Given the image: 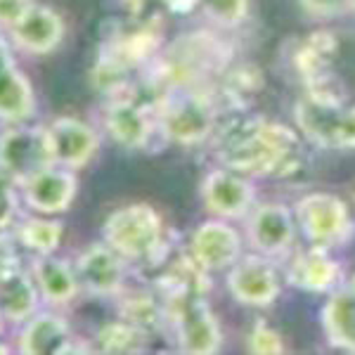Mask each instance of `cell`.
<instances>
[{
	"label": "cell",
	"instance_id": "1",
	"mask_svg": "<svg viewBox=\"0 0 355 355\" xmlns=\"http://www.w3.org/2000/svg\"><path fill=\"white\" fill-rule=\"evenodd\" d=\"M299 135L289 125L254 116L218 133V162L244 175H279L294 171Z\"/></svg>",
	"mask_w": 355,
	"mask_h": 355
},
{
	"label": "cell",
	"instance_id": "2",
	"mask_svg": "<svg viewBox=\"0 0 355 355\" xmlns=\"http://www.w3.org/2000/svg\"><path fill=\"white\" fill-rule=\"evenodd\" d=\"M162 137L180 147H197L218 130V100L204 83L168 85L154 100Z\"/></svg>",
	"mask_w": 355,
	"mask_h": 355
},
{
	"label": "cell",
	"instance_id": "3",
	"mask_svg": "<svg viewBox=\"0 0 355 355\" xmlns=\"http://www.w3.org/2000/svg\"><path fill=\"white\" fill-rule=\"evenodd\" d=\"M102 239L128 263L157 266L166 259V225L152 204L135 202L112 211L102 225Z\"/></svg>",
	"mask_w": 355,
	"mask_h": 355
},
{
	"label": "cell",
	"instance_id": "4",
	"mask_svg": "<svg viewBox=\"0 0 355 355\" xmlns=\"http://www.w3.org/2000/svg\"><path fill=\"white\" fill-rule=\"evenodd\" d=\"M166 324L173 331L180 353L211 355L223 346V327L218 315L204 294H180L164 299Z\"/></svg>",
	"mask_w": 355,
	"mask_h": 355
},
{
	"label": "cell",
	"instance_id": "5",
	"mask_svg": "<svg viewBox=\"0 0 355 355\" xmlns=\"http://www.w3.org/2000/svg\"><path fill=\"white\" fill-rule=\"evenodd\" d=\"M294 121L320 150H355V105L303 95L294 105Z\"/></svg>",
	"mask_w": 355,
	"mask_h": 355
},
{
	"label": "cell",
	"instance_id": "6",
	"mask_svg": "<svg viewBox=\"0 0 355 355\" xmlns=\"http://www.w3.org/2000/svg\"><path fill=\"white\" fill-rule=\"evenodd\" d=\"M230 62V53L211 33H190L178 41L162 60V78L168 85H197L209 73L223 71Z\"/></svg>",
	"mask_w": 355,
	"mask_h": 355
},
{
	"label": "cell",
	"instance_id": "7",
	"mask_svg": "<svg viewBox=\"0 0 355 355\" xmlns=\"http://www.w3.org/2000/svg\"><path fill=\"white\" fill-rule=\"evenodd\" d=\"M294 216L303 237L324 249L343 244L355 227L351 206L331 192L303 194L294 206Z\"/></svg>",
	"mask_w": 355,
	"mask_h": 355
},
{
	"label": "cell",
	"instance_id": "8",
	"mask_svg": "<svg viewBox=\"0 0 355 355\" xmlns=\"http://www.w3.org/2000/svg\"><path fill=\"white\" fill-rule=\"evenodd\" d=\"M53 164L48 140V125L12 123L0 133V171H5L17 185Z\"/></svg>",
	"mask_w": 355,
	"mask_h": 355
},
{
	"label": "cell",
	"instance_id": "9",
	"mask_svg": "<svg viewBox=\"0 0 355 355\" xmlns=\"http://www.w3.org/2000/svg\"><path fill=\"white\" fill-rule=\"evenodd\" d=\"M227 291L237 303L249 308H268L277 301L282 291V277L270 256L242 254L234 266L227 270Z\"/></svg>",
	"mask_w": 355,
	"mask_h": 355
},
{
	"label": "cell",
	"instance_id": "10",
	"mask_svg": "<svg viewBox=\"0 0 355 355\" xmlns=\"http://www.w3.org/2000/svg\"><path fill=\"white\" fill-rule=\"evenodd\" d=\"M105 128L116 145L125 150H147L157 135H162L157 123L154 105L135 100L133 95L116 93L105 107Z\"/></svg>",
	"mask_w": 355,
	"mask_h": 355
},
{
	"label": "cell",
	"instance_id": "11",
	"mask_svg": "<svg viewBox=\"0 0 355 355\" xmlns=\"http://www.w3.org/2000/svg\"><path fill=\"white\" fill-rule=\"evenodd\" d=\"M199 197L211 216L225 220H239L256 206V187L249 175L232 168H214L204 175Z\"/></svg>",
	"mask_w": 355,
	"mask_h": 355
},
{
	"label": "cell",
	"instance_id": "12",
	"mask_svg": "<svg viewBox=\"0 0 355 355\" xmlns=\"http://www.w3.org/2000/svg\"><path fill=\"white\" fill-rule=\"evenodd\" d=\"M296 216L289 206L266 202L251 209L246 216V242L251 251L270 259L289 254L296 239Z\"/></svg>",
	"mask_w": 355,
	"mask_h": 355
},
{
	"label": "cell",
	"instance_id": "13",
	"mask_svg": "<svg viewBox=\"0 0 355 355\" xmlns=\"http://www.w3.org/2000/svg\"><path fill=\"white\" fill-rule=\"evenodd\" d=\"M76 272L81 279V287L100 299H119L125 291V275H128V261L119 251H114L102 239L78 254Z\"/></svg>",
	"mask_w": 355,
	"mask_h": 355
},
{
	"label": "cell",
	"instance_id": "14",
	"mask_svg": "<svg viewBox=\"0 0 355 355\" xmlns=\"http://www.w3.org/2000/svg\"><path fill=\"white\" fill-rule=\"evenodd\" d=\"M244 239L225 218L206 220L194 227L190 237V256L206 272H223L242 259Z\"/></svg>",
	"mask_w": 355,
	"mask_h": 355
},
{
	"label": "cell",
	"instance_id": "15",
	"mask_svg": "<svg viewBox=\"0 0 355 355\" xmlns=\"http://www.w3.org/2000/svg\"><path fill=\"white\" fill-rule=\"evenodd\" d=\"M19 190L21 199L31 211L41 216H57L71 209L78 194V178L76 171L50 164L33 173L26 182H21Z\"/></svg>",
	"mask_w": 355,
	"mask_h": 355
},
{
	"label": "cell",
	"instance_id": "16",
	"mask_svg": "<svg viewBox=\"0 0 355 355\" xmlns=\"http://www.w3.org/2000/svg\"><path fill=\"white\" fill-rule=\"evenodd\" d=\"M48 140L53 164L71 171L85 168L100 150V133L76 116H57L48 125Z\"/></svg>",
	"mask_w": 355,
	"mask_h": 355
},
{
	"label": "cell",
	"instance_id": "17",
	"mask_svg": "<svg viewBox=\"0 0 355 355\" xmlns=\"http://www.w3.org/2000/svg\"><path fill=\"white\" fill-rule=\"evenodd\" d=\"M36 93L28 76L17 64L8 41L0 36V121L26 123L36 114Z\"/></svg>",
	"mask_w": 355,
	"mask_h": 355
},
{
	"label": "cell",
	"instance_id": "18",
	"mask_svg": "<svg viewBox=\"0 0 355 355\" xmlns=\"http://www.w3.org/2000/svg\"><path fill=\"white\" fill-rule=\"evenodd\" d=\"M64 19L57 10L48 5L33 3V8L24 15V19L10 31L15 48L26 55H50L64 41Z\"/></svg>",
	"mask_w": 355,
	"mask_h": 355
},
{
	"label": "cell",
	"instance_id": "19",
	"mask_svg": "<svg viewBox=\"0 0 355 355\" xmlns=\"http://www.w3.org/2000/svg\"><path fill=\"white\" fill-rule=\"evenodd\" d=\"M41 291L28 270H21L19 261L0 266V313L8 322H26L38 313Z\"/></svg>",
	"mask_w": 355,
	"mask_h": 355
},
{
	"label": "cell",
	"instance_id": "20",
	"mask_svg": "<svg viewBox=\"0 0 355 355\" xmlns=\"http://www.w3.org/2000/svg\"><path fill=\"white\" fill-rule=\"evenodd\" d=\"M71 327L57 313H36L21 322L17 336V351L24 355H60L71 348Z\"/></svg>",
	"mask_w": 355,
	"mask_h": 355
},
{
	"label": "cell",
	"instance_id": "21",
	"mask_svg": "<svg viewBox=\"0 0 355 355\" xmlns=\"http://www.w3.org/2000/svg\"><path fill=\"white\" fill-rule=\"evenodd\" d=\"M329 249L313 244L311 249L299 251L291 259L287 270V282L291 287L313 291V294H327L334 291L341 282V266L327 254Z\"/></svg>",
	"mask_w": 355,
	"mask_h": 355
},
{
	"label": "cell",
	"instance_id": "22",
	"mask_svg": "<svg viewBox=\"0 0 355 355\" xmlns=\"http://www.w3.org/2000/svg\"><path fill=\"white\" fill-rule=\"evenodd\" d=\"M31 275L38 284L41 299L55 308L69 306L71 301H76L78 291L83 289L76 266L67 259H57L55 254L36 256L31 266Z\"/></svg>",
	"mask_w": 355,
	"mask_h": 355
},
{
	"label": "cell",
	"instance_id": "23",
	"mask_svg": "<svg viewBox=\"0 0 355 355\" xmlns=\"http://www.w3.org/2000/svg\"><path fill=\"white\" fill-rule=\"evenodd\" d=\"M320 320H322L324 336L331 346L346 353H355V291L348 284L331 291Z\"/></svg>",
	"mask_w": 355,
	"mask_h": 355
},
{
	"label": "cell",
	"instance_id": "24",
	"mask_svg": "<svg viewBox=\"0 0 355 355\" xmlns=\"http://www.w3.org/2000/svg\"><path fill=\"white\" fill-rule=\"evenodd\" d=\"M64 225L50 218H26L17 227V242L36 256H48L60 249Z\"/></svg>",
	"mask_w": 355,
	"mask_h": 355
},
{
	"label": "cell",
	"instance_id": "25",
	"mask_svg": "<svg viewBox=\"0 0 355 355\" xmlns=\"http://www.w3.org/2000/svg\"><path fill=\"white\" fill-rule=\"evenodd\" d=\"M119 299H121L119 303L121 318L128 322L137 324L145 331L159 329L166 324V308L164 303L157 301V296L147 294V291H123Z\"/></svg>",
	"mask_w": 355,
	"mask_h": 355
},
{
	"label": "cell",
	"instance_id": "26",
	"mask_svg": "<svg viewBox=\"0 0 355 355\" xmlns=\"http://www.w3.org/2000/svg\"><path fill=\"white\" fill-rule=\"evenodd\" d=\"M97 346L105 353H135L142 351L147 341V331L128 320H114L97 329Z\"/></svg>",
	"mask_w": 355,
	"mask_h": 355
},
{
	"label": "cell",
	"instance_id": "27",
	"mask_svg": "<svg viewBox=\"0 0 355 355\" xmlns=\"http://www.w3.org/2000/svg\"><path fill=\"white\" fill-rule=\"evenodd\" d=\"M202 8L211 21L218 26L234 28L249 19V0H202Z\"/></svg>",
	"mask_w": 355,
	"mask_h": 355
},
{
	"label": "cell",
	"instance_id": "28",
	"mask_svg": "<svg viewBox=\"0 0 355 355\" xmlns=\"http://www.w3.org/2000/svg\"><path fill=\"white\" fill-rule=\"evenodd\" d=\"M246 351L256 355H277L284 351V343L272 324H268L266 320H256L246 336Z\"/></svg>",
	"mask_w": 355,
	"mask_h": 355
},
{
	"label": "cell",
	"instance_id": "29",
	"mask_svg": "<svg viewBox=\"0 0 355 355\" xmlns=\"http://www.w3.org/2000/svg\"><path fill=\"white\" fill-rule=\"evenodd\" d=\"M17 182L5 171H0V230L12 225L19 211V190Z\"/></svg>",
	"mask_w": 355,
	"mask_h": 355
},
{
	"label": "cell",
	"instance_id": "30",
	"mask_svg": "<svg viewBox=\"0 0 355 355\" xmlns=\"http://www.w3.org/2000/svg\"><path fill=\"white\" fill-rule=\"evenodd\" d=\"M36 0H0V31H12Z\"/></svg>",
	"mask_w": 355,
	"mask_h": 355
},
{
	"label": "cell",
	"instance_id": "31",
	"mask_svg": "<svg viewBox=\"0 0 355 355\" xmlns=\"http://www.w3.org/2000/svg\"><path fill=\"white\" fill-rule=\"evenodd\" d=\"M299 5L313 19H334L346 12V0H299Z\"/></svg>",
	"mask_w": 355,
	"mask_h": 355
},
{
	"label": "cell",
	"instance_id": "32",
	"mask_svg": "<svg viewBox=\"0 0 355 355\" xmlns=\"http://www.w3.org/2000/svg\"><path fill=\"white\" fill-rule=\"evenodd\" d=\"M164 5L173 15H190L192 10H197L202 5V0H164Z\"/></svg>",
	"mask_w": 355,
	"mask_h": 355
},
{
	"label": "cell",
	"instance_id": "33",
	"mask_svg": "<svg viewBox=\"0 0 355 355\" xmlns=\"http://www.w3.org/2000/svg\"><path fill=\"white\" fill-rule=\"evenodd\" d=\"M121 3H123V5H128L130 10H135V12H137V10H140L142 5H145V0H121Z\"/></svg>",
	"mask_w": 355,
	"mask_h": 355
},
{
	"label": "cell",
	"instance_id": "34",
	"mask_svg": "<svg viewBox=\"0 0 355 355\" xmlns=\"http://www.w3.org/2000/svg\"><path fill=\"white\" fill-rule=\"evenodd\" d=\"M346 10L355 15V0H346Z\"/></svg>",
	"mask_w": 355,
	"mask_h": 355
},
{
	"label": "cell",
	"instance_id": "35",
	"mask_svg": "<svg viewBox=\"0 0 355 355\" xmlns=\"http://www.w3.org/2000/svg\"><path fill=\"white\" fill-rule=\"evenodd\" d=\"M348 287H351V289L355 291V272H353V277H351V279H348Z\"/></svg>",
	"mask_w": 355,
	"mask_h": 355
},
{
	"label": "cell",
	"instance_id": "36",
	"mask_svg": "<svg viewBox=\"0 0 355 355\" xmlns=\"http://www.w3.org/2000/svg\"><path fill=\"white\" fill-rule=\"evenodd\" d=\"M0 353H10V348L5 346V343H0Z\"/></svg>",
	"mask_w": 355,
	"mask_h": 355
},
{
	"label": "cell",
	"instance_id": "37",
	"mask_svg": "<svg viewBox=\"0 0 355 355\" xmlns=\"http://www.w3.org/2000/svg\"><path fill=\"white\" fill-rule=\"evenodd\" d=\"M3 322H5V318H3V313H0V334H3Z\"/></svg>",
	"mask_w": 355,
	"mask_h": 355
}]
</instances>
